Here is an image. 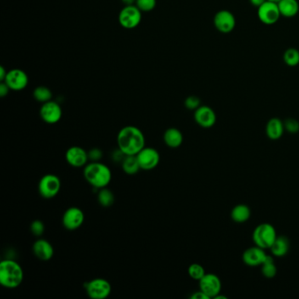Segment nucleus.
<instances>
[{"label":"nucleus","mask_w":299,"mask_h":299,"mask_svg":"<svg viewBox=\"0 0 299 299\" xmlns=\"http://www.w3.org/2000/svg\"><path fill=\"white\" fill-rule=\"evenodd\" d=\"M145 136L136 126H125L117 136L118 148L126 155H136L145 147Z\"/></svg>","instance_id":"1"},{"label":"nucleus","mask_w":299,"mask_h":299,"mask_svg":"<svg viewBox=\"0 0 299 299\" xmlns=\"http://www.w3.org/2000/svg\"><path fill=\"white\" fill-rule=\"evenodd\" d=\"M84 177L93 188L99 189L110 184L113 175L107 165L100 161H92L85 165Z\"/></svg>","instance_id":"2"},{"label":"nucleus","mask_w":299,"mask_h":299,"mask_svg":"<svg viewBox=\"0 0 299 299\" xmlns=\"http://www.w3.org/2000/svg\"><path fill=\"white\" fill-rule=\"evenodd\" d=\"M24 280V271L20 265L12 259L0 262V284L7 289H16Z\"/></svg>","instance_id":"3"},{"label":"nucleus","mask_w":299,"mask_h":299,"mask_svg":"<svg viewBox=\"0 0 299 299\" xmlns=\"http://www.w3.org/2000/svg\"><path fill=\"white\" fill-rule=\"evenodd\" d=\"M277 231L275 227L268 223H263L255 227L253 233V240L255 245L261 249H270L277 239Z\"/></svg>","instance_id":"4"},{"label":"nucleus","mask_w":299,"mask_h":299,"mask_svg":"<svg viewBox=\"0 0 299 299\" xmlns=\"http://www.w3.org/2000/svg\"><path fill=\"white\" fill-rule=\"evenodd\" d=\"M61 180L57 175L47 174L41 177L38 184L39 194L46 199H53L61 189Z\"/></svg>","instance_id":"5"},{"label":"nucleus","mask_w":299,"mask_h":299,"mask_svg":"<svg viewBox=\"0 0 299 299\" xmlns=\"http://www.w3.org/2000/svg\"><path fill=\"white\" fill-rule=\"evenodd\" d=\"M85 290L92 299H105L112 293V285L104 278H95L85 284Z\"/></svg>","instance_id":"6"},{"label":"nucleus","mask_w":299,"mask_h":299,"mask_svg":"<svg viewBox=\"0 0 299 299\" xmlns=\"http://www.w3.org/2000/svg\"><path fill=\"white\" fill-rule=\"evenodd\" d=\"M142 13L135 5L125 6L119 14L120 25L126 29H135L142 22Z\"/></svg>","instance_id":"7"},{"label":"nucleus","mask_w":299,"mask_h":299,"mask_svg":"<svg viewBox=\"0 0 299 299\" xmlns=\"http://www.w3.org/2000/svg\"><path fill=\"white\" fill-rule=\"evenodd\" d=\"M257 14L261 22L268 25L276 24L281 17L280 10L277 3L268 0L258 7Z\"/></svg>","instance_id":"8"},{"label":"nucleus","mask_w":299,"mask_h":299,"mask_svg":"<svg viewBox=\"0 0 299 299\" xmlns=\"http://www.w3.org/2000/svg\"><path fill=\"white\" fill-rule=\"evenodd\" d=\"M141 170H152L157 167L160 162V154L154 148L144 147L136 154Z\"/></svg>","instance_id":"9"},{"label":"nucleus","mask_w":299,"mask_h":299,"mask_svg":"<svg viewBox=\"0 0 299 299\" xmlns=\"http://www.w3.org/2000/svg\"><path fill=\"white\" fill-rule=\"evenodd\" d=\"M40 116L41 120L47 124H57L63 117V110L60 104L56 101H48L42 104L40 109Z\"/></svg>","instance_id":"10"},{"label":"nucleus","mask_w":299,"mask_h":299,"mask_svg":"<svg viewBox=\"0 0 299 299\" xmlns=\"http://www.w3.org/2000/svg\"><path fill=\"white\" fill-rule=\"evenodd\" d=\"M85 222V213L80 208L72 206L63 213V225L67 230L75 231L82 227Z\"/></svg>","instance_id":"11"},{"label":"nucleus","mask_w":299,"mask_h":299,"mask_svg":"<svg viewBox=\"0 0 299 299\" xmlns=\"http://www.w3.org/2000/svg\"><path fill=\"white\" fill-rule=\"evenodd\" d=\"M200 290L206 294L210 298H214L221 291V281L217 275L205 274L199 281Z\"/></svg>","instance_id":"12"},{"label":"nucleus","mask_w":299,"mask_h":299,"mask_svg":"<svg viewBox=\"0 0 299 299\" xmlns=\"http://www.w3.org/2000/svg\"><path fill=\"white\" fill-rule=\"evenodd\" d=\"M3 82L6 83L12 91H22L29 85V76L22 69H13L7 72V77Z\"/></svg>","instance_id":"13"},{"label":"nucleus","mask_w":299,"mask_h":299,"mask_svg":"<svg viewBox=\"0 0 299 299\" xmlns=\"http://www.w3.org/2000/svg\"><path fill=\"white\" fill-rule=\"evenodd\" d=\"M213 23L218 31L228 34L235 29L236 19L230 11L221 10L215 14Z\"/></svg>","instance_id":"14"},{"label":"nucleus","mask_w":299,"mask_h":299,"mask_svg":"<svg viewBox=\"0 0 299 299\" xmlns=\"http://www.w3.org/2000/svg\"><path fill=\"white\" fill-rule=\"evenodd\" d=\"M65 159L68 164L71 167H85L89 161L88 152L81 147L73 146L68 148V150L65 153Z\"/></svg>","instance_id":"15"},{"label":"nucleus","mask_w":299,"mask_h":299,"mask_svg":"<svg viewBox=\"0 0 299 299\" xmlns=\"http://www.w3.org/2000/svg\"><path fill=\"white\" fill-rule=\"evenodd\" d=\"M194 120L203 128H211L214 126L217 116L212 108L207 105H200L194 113Z\"/></svg>","instance_id":"16"},{"label":"nucleus","mask_w":299,"mask_h":299,"mask_svg":"<svg viewBox=\"0 0 299 299\" xmlns=\"http://www.w3.org/2000/svg\"><path fill=\"white\" fill-rule=\"evenodd\" d=\"M267 255L264 249L256 246L246 249L245 252L243 253L242 260L244 263L249 267H256L262 265Z\"/></svg>","instance_id":"17"},{"label":"nucleus","mask_w":299,"mask_h":299,"mask_svg":"<svg viewBox=\"0 0 299 299\" xmlns=\"http://www.w3.org/2000/svg\"><path fill=\"white\" fill-rule=\"evenodd\" d=\"M33 253L41 261H49L54 255V248L47 239H39L33 245Z\"/></svg>","instance_id":"18"},{"label":"nucleus","mask_w":299,"mask_h":299,"mask_svg":"<svg viewBox=\"0 0 299 299\" xmlns=\"http://www.w3.org/2000/svg\"><path fill=\"white\" fill-rule=\"evenodd\" d=\"M284 132V122L280 119L273 118L268 120L266 126V133L268 138L273 141H277L283 136Z\"/></svg>","instance_id":"19"},{"label":"nucleus","mask_w":299,"mask_h":299,"mask_svg":"<svg viewBox=\"0 0 299 299\" xmlns=\"http://www.w3.org/2000/svg\"><path fill=\"white\" fill-rule=\"evenodd\" d=\"M164 141L169 148H179L180 146L183 144V133L179 129L171 127V128L166 130L164 132Z\"/></svg>","instance_id":"20"},{"label":"nucleus","mask_w":299,"mask_h":299,"mask_svg":"<svg viewBox=\"0 0 299 299\" xmlns=\"http://www.w3.org/2000/svg\"><path fill=\"white\" fill-rule=\"evenodd\" d=\"M290 239H288L284 235L277 236L275 240L273 245L270 247L272 255L277 257H283L287 255V253L290 250Z\"/></svg>","instance_id":"21"},{"label":"nucleus","mask_w":299,"mask_h":299,"mask_svg":"<svg viewBox=\"0 0 299 299\" xmlns=\"http://www.w3.org/2000/svg\"><path fill=\"white\" fill-rule=\"evenodd\" d=\"M281 16L285 18H292L298 13L299 4L297 0H280L278 3Z\"/></svg>","instance_id":"22"},{"label":"nucleus","mask_w":299,"mask_h":299,"mask_svg":"<svg viewBox=\"0 0 299 299\" xmlns=\"http://www.w3.org/2000/svg\"><path fill=\"white\" fill-rule=\"evenodd\" d=\"M250 216L251 210L246 205H238L234 206L231 212V217L236 223H244L246 221H249Z\"/></svg>","instance_id":"23"},{"label":"nucleus","mask_w":299,"mask_h":299,"mask_svg":"<svg viewBox=\"0 0 299 299\" xmlns=\"http://www.w3.org/2000/svg\"><path fill=\"white\" fill-rule=\"evenodd\" d=\"M121 165L123 171L130 176L136 175L141 170L136 155H126L123 159Z\"/></svg>","instance_id":"24"},{"label":"nucleus","mask_w":299,"mask_h":299,"mask_svg":"<svg viewBox=\"0 0 299 299\" xmlns=\"http://www.w3.org/2000/svg\"><path fill=\"white\" fill-rule=\"evenodd\" d=\"M114 192L111 189H107L106 187L98 189V201L101 206L104 208H108L114 205Z\"/></svg>","instance_id":"25"},{"label":"nucleus","mask_w":299,"mask_h":299,"mask_svg":"<svg viewBox=\"0 0 299 299\" xmlns=\"http://www.w3.org/2000/svg\"><path fill=\"white\" fill-rule=\"evenodd\" d=\"M261 273L268 279L276 277L277 273V266L275 265L274 259L270 255H267L264 262L261 265Z\"/></svg>","instance_id":"26"},{"label":"nucleus","mask_w":299,"mask_h":299,"mask_svg":"<svg viewBox=\"0 0 299 299\" xmlns=\"http://www.w3.org/2000/svg\"><path fill=\"white\" fill-rule=\"evenodd\" d=\"M33 95L35 100L41 102L42 104L50 101L53 97L50 89L47 88L46 86H38L37 88L35 89Z\"/></svg>","instance_id":"27"},{"label":"nucleus","mask_w":299,"mask_h":299,"mask_svg":"<svg viewBox=\"0 0 299 299\" xmlns=\"http://www.w3.org/2000/svg\"><path fill=\"white\" fill-rule=\"evenodd\" d=\"M284 63L288 66L296 67L299 64V51L296 48H288L284 54Z\"/></svg>","instance_id":"28"},{"label":"nucleus","mask_w":299,"mask_h":299,"mask_svg":"<svg viewBox=\"0 0 299 299\" xmlns=\"http://www.w3.org/2000/svg\"><path fill=\"white\" fill-rule=\"evenodd\" d=\"M188 273L192 279L199 281L202 277L205 276V270L202 265L199 264V263H193L188 268Z\"/></svg>","instance_id":"29"},{"label":"nucleus","mask_w":299,"mask_h":299,"mask_svg":"<svg viewBox=\"0 0 299 299\" xmlns=\"http://www.w3.org/2000/svg\"><path fill=\"white\" fill-rule=\"evenodd\" d=\"M135 6L142 12H151L156 7V0H136Z\"/></svg>","instance_id":"30"},{"label":"nucleus","mask_w":299,"mask_h":299,"mask_svg":"<svg viewBox=\"0 0 299 299\" xmlns=\"http://www.w3.org/2000/svg\"><path fill=\"white\" fill-rule=\"evenodd\" d=\"M30 231L31 233L36 237H40L44 233L45 226L44 223L41 221L36 220L32 222L30 225Z\"/></svg>","instance_id":"31"},{"label":"nucleus","mask_w":299,"mask_h":299,"mask_svg":"<svg viewBox=\"0 0 299 299\" xmlns=\"http://www.w3.org/2000/svg\"><path fill=\"white\" fill-rule=\"evenodd\" d=\"M284 129L290 133H296L299 132V122L295 119H286L284 122Z\"/></svg>","instance_id":"32"},{"label":"nucleus","mask_w":299,"mask_h":299,"mask_svg":"<svg viewBox=\"0 0 299 299\" xmlns=\"http://www.w3.org/2000/svg\"><path fill=\"white\" fill-rule=\"evenodd\" d=\"M200 104H201V101L196 96H189L184 101V105L189 110H197L200 106Z\"/></svg>","instance_id":"33"},{"label":"nucleus","mask_w":299,"mask_h":299,"mask_svg":"<svg viewBox=\"0 0 299 299\" xmlns=\"http://www.w3.org/2000/svg\"><path fill=\"white\" fill-rule=\"evenodd\" d=\"M88 154L89 160H92V161H99L103 157V152L99 148H92L88 152Z\"/></svg>","instance_id":"34"},{"label":"nucleus","mask_w":299,"mask_h":299,"mask_svg":"<svg viewBox=\"0 0 299 299\" xmlns=\"http://www.w3.org/2000/svg\"><path fill=\"white\" fill-rule=\"evenodd\" d=\"M10 91H11V89L9 88V86H8L6 83H1V85H0V96H1L2 98L6 97L7 95H8Z\"/></svg>","instance_id":"35"},{"label":"nucleus","mask_w":299,"mask_h":299,"mask_svg":"<svg viewBox=\"0 0 299 299\" xmlns=\"http://www.w3.org/2000/svg\"><path fill=\"white\" fill-rule=\"evenodd\" d=\"M191 298L192 299H210V297L205 294V293L203 292L202 290L200 291H198V292H195L194 294H192V296H191Z\"/></svg>","instance_id":"36"},{"label":"nucleus","mask_w":299,"mask_h":299,"mask_svg":"<svg viewBox=\"0 0 299 299\" xmlns=\"http://www.w3.org/2000/svg\"><path fill=\"white\" fill-rule=\"evenodd\" d=\"M7 72L6 69L3 66L0 67V80L3 82L4 80L7 77Z\"/></svg>","instance_id":"37"},{"label":"nucleus","mask_w":299,"mask_h":299,"mask_svg":"<svg viewBox=\"0 0 299 299\" xmlns=\"http://www.w3.org/2000/svg\"><path fill=\"white\" fill-rule=\"evenodd\" d=\"M250 3L252 4L253 6L258 8L259 7H261L262 4L266 2L267 0H249Z\"/></svg>","instance_id":"38"},{"label":"nucleus","mask_w":299,"mask_h":299,"mask_svg":"<svg viewBox=\"0 0 299 299\" xmlns=\"http://www.w3.org/2000/svg\"><path fill=\"white\" fill-rule=\"evenodd\" d=\"M122 2L125 6H132L135 5L136 0H122Z\"/></svg>","instance_id":"39"},{"label":"nucleus","mask_w":299,"mask_h":299,"mask_svg":"<svg viewBox=\"0 0 299 299\" xmlns=\"http://www.w3.org/2000/svg\"><path fill=\"white\" fill-rule=\"evenodd\" d=\"M268 1H272V2H276V3H278L280 0H268Z\"/></svg>","instance_id":"40"}]
</instances>
